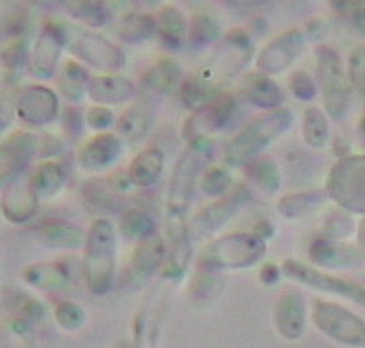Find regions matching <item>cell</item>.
Masks as SVG:
<instances>
[{
    "mask_svg": "<svg viewBox=\"0 0 365 348\" xmlns=\"http://www.w3.org/2000/svg\"><path fill=\"white\" fill-rule=\"evenodd\" d=\"M280 275H282V269L278 265H274V263H265V265L262 267V271H259V280H262L263 284H267V286H271V284H274L280 278Z\"/></svg>",
    "mask_w": 365,
    "mask_h": 348,
    "instance_id": "obj_51",
    "label": "cell"
},
{
    "mask_svg": "<svg viewBox=\"0 0 365 348\" xmlns=\"http://www.w3.org/2000/svg\"><path fill=\"white\" fill-rule=\"evenodd\" d=\"M2 59H4L6 66L19 68L25 63V59H27V46H25V42H14L11 46H8L4 49V53H2Z\"/></svg>",
    "mask_w": 365,
    "mask_h": 348,
    "instance_id": "obj_50",
    "label": "cell"
},
{
    "mask_svg": "<svg viewBox=\"0 0 365 348\" xmlns=\"http://www.w3.org/2000/svg\"><path fill=\"white\" fill-rule=\"evenodd\" d=\"M103 180H88V184L83 188V195L91 205L103 208H114L115 197L108 191L106 185L101 184Z\"/></svg>",
    "mask_w": 365,
    "mask_h": 348,
    "instance_id": "obj_46",
    "label": "cell"
},
{
    "mask_svg": "<svg viewBox=\"0 0 365 348\" xmlns=\"http://www.w3.org/2000/svg\"><path fill=\"white\" fill-rule=\"evenodd\" d=\"M224 282L220 272H210V271H197V277L191 282V295L197 301H207L216 297L220 290H222Z\"/></svg>",
    "mask_w": 365,
    "mask_h": 348,
    "instance_id": "obj_42",
    "label": "cell"
},
{
    "mask_svg": "<svg viewBox=\"0 0 365 348\" xmlns=\"http://www.w3.org/2000/svg\"><path fill=\"white\" fill-rule=\"evenodd\" d=\"M88 95L98 106L123 104L138 97V83L115 74L91 76L88 83Z\"/></svg>",
    "mask_w": 365,
    "mask_h": 348,
    "instance_id": "obj_20",
    "label": "cell"
},
{
    "mask_svg": "<svg viewBox=\"0 0 365 348\" xmlns=\"http://www.w3.org/2000/svg\"><path fill=\"white\" fill-rule=\"evenodd\" d=\"M303 136L311 148L326 146V142L329 140V121H327L326 112H322L317 106L305 110V114H303Z\"/></svg>",
    "mask_w": 365,
    "mask_h": 348,
    "instance_id": "obj_39",
    "label": "cell"
},
{
    "mask_svg": "<svg viewBox=\"0 0 365 348\" xmlns=\"http://www.w3.org/2000/svg\"><path fill=\"white\" fill-rule=\"evenodd\" d=\"M88 123L91 129L104 133L108 127H112L115 123L114 112L108 106H93L88 112Z\"/></svg>",
    "mask_w": 365,
    "mask_h": 348,
    "instance_id": "obj_47",
    "label": "cell"
},
{
    "mask_svg": "<svg viewBox=\"0 0 365 348\" xmlns=\"http://www.w3.org/2000/svg\"><path fill=\"white\" fill-rule=\"evenodd\" d=\"M65 44L61 40L55 25L46 27L40 33L38 40L34 44L33 53H31V72L38 78L53 76L55 68L59 65L61 53H63Z\"/></svg>",
    "mask_w": 365,
    "mask_h": 348,
    "instance_id": "obj_22",
    "label": "cell"
},
{
    "mask_svg": "<svg viewBox=\"0 0 365 348\" xmlns=\"http://www.w3.org/2000/svg\"><path fill=\"white\" fill-rule=\"evenodd\" d=\"M155 23H158V34L161 46L170 51L180 49L185 42H187V21H185L184 14L180 8H176L173 4L163 6L155 16Z\"/></svg>",
    "mask_w": 365,
    "mask_h": 348,
    "instance_id": "obj_24",
    "label": "cell"
},
{
    "mask_svg": "<svg viewBox=\"0 0 365 348\" xmlns=\"http://www.w3.org/2000/svg\"><path fill=\"white\" fill-rule=\"evenodd\" d=\"M305 300L297 290H284L274 303V326L284 339L295 341L305 332Z\"/></svg>",
    "mask_w": 365,
    "mask_h": 348,
    "instance_id": "obj_18",
    "label": "cell"
},
{
    "mask_svg": "<svg viewBox=\"0 0 365 348\" xmlns=\"http://www.w3.org/2000/svg\"><path fill=\"white\" fill-rule=\"evenodd\" d=\"M63 129L71 138H76L80 133H82V112L76 106H68V108L63 110Z\"/></svg>",
    "mask_w": 365,
    "mask_h": 348,
    "instance_id": "obj_49",
    "label": "cell"
},
{
    "mask_svg": "<svg viewBox=\"0 0 365 348\" xmlns=\"http://www.w3.org/2000/svg\"><path fill=\"white\" fill-rule=\"evenodd\" d=\"M180 76V65L176 61L159 59L155 65L150 66L142 74L140 82H138V93L155 98V101H161L167 93L175 89Z\"/></svg>",
    "mask_w": 365,
    "mask_h": 348,
    "instance_id": "obj_23",
    "label": "cell"
},
{
    "mask_svg": "<svg viewBox=\"0 0 365 348\" xmlns=\"http://www.w3.org/2000/svg\"><path fill=\"white\" fill-rule=\"evenodd\" d=\"M159 101L146 95H140L135 98V103L120 116L118 121V130L120 135L129 142H138L148 135V130L152 127L153 114Z\"/></svg>",
    "mask_w": 365,
    "mask_h": 348,
    "instance_id": "obj_21",
    "label": "cell"
},
{
    "mask_svg": "<svg viewBox=\"0 0 365 348\" xmlns=\"http://www.w3.org/2000/svg\"><path fill=\"white\" fill-rule=\"evenodd\" d=\"M280 269H282L284 277H288L294 282L305 284L312 290L339 295V297H344V300L354 301V303L365 307V286H361V284L335 277V275H329V272L320 271L317 267L305 265V263L295 260H284Z\"/></svg>",
    "mask_w": 365,
    "mask_h": 348,
    "instance_id": "obj_10",
    "label": "cell"
},
{
    "mask_svg": "<svg viewBox=\"0 0 365 348\" xmlns=\"http://www.w3.org/2000/svg\"><path fill=\"white\" fill-rule=\"evenodd\" d=\"M83 252V277L91 294H108L115 275L118 237L115 227L106 218H97L86 240Z\"/></svg>",
    "mask_w": 365,
    "mask_h": 348,
    "instance_id": "obj_4",
    "label": "cell"
},
{
    "mask_svg": "<svg viewBox=\"0 0 365 348\" xmlns=\"http://www.w3.org/2000/svg\"><path fill=\"white\" fill-rule=\"evenodd\" d=\"M305 48V33L301 29H286L267 42L256 55L257 71L265 76H273L286 71Z\"/></svg>",
    "mask_w": 365,
    "mask_h": 348,
    "instance_id": "obj_13",
    "label": "cell"
},
{
    "mask_svg": "<svg viewBox=\"0 0 365 348\" xmlns=\"http://www.w3.org/2000/svg\"><path fill=\"white\" fill-rule=\"evenodd\" d=\"M118 229H120L121 237L129 242H142L155 235V222L144 210L131 208L121 214Z\"/></svg>",
    "mask_w": 365,
    "mask_h": 348,
    "instance_id": "obj_34",
    "label": "cell"
},
{
    "mask_svg": "<svg viewBox=\"0 0 365 348\" xmlns=\"http://www.w3.org/2000/svg\"><path fill=\"white\" fill-rule=\"evenodd\" d=\"M55 316L65 329H76L86 320V312H83L82 307L78 303H72V301H63V303L57 304Z\"/></svg>",
    "mask_w": 365,
    "mask_h": 348,
    "instance_id": "obj_45",
    "label": "cell"
},
{
    "mask_svg": "<svg viewBox=\"0 0 365 348\" xmlns=\"http://www.w3.org/2000/svg\"><path fill=\"white\" fill-rule=\"evenodd\" d=\"M365 252L358 245H346L329 237H317L309 245V260L318 267L339 269V267H352L364 261Z\"/></svg>",
    "mask_w": 365,
    "mask_h": 348,
    "instance_id": "obj_17",
    "label": "cell"
},
{
    "mask_svg": "<svg viewBox=\"0 0 365 348\" xmlns=\"http://www.w3.org/2000/svg\"><path fill=\"white\" fill-rule=\"evenodd\" d=\"M324 190L339 208L365 216V153L339 159L327 173Z\"/></svg>",
    "mask_w": 365,
    "mask_h": 348,
    "instance_id": "obj_8",
    "label": "cell"
},
{
    "mask_svg": "<svg viewBox=\"0 0 365 348\" xmlns=\"http://www.w3.org/2000/svg\"><path fill=\"white\" fill-rule=\"evenodd\" d=\"M65 8L72 17L86 23L88 27L101 29L110 21V10L101 0H71Z\"/></svg>",
    "mask_w": 365,
    "mask_h": 348,
    "instance_id": "obj_37",
    "label": "cell"
},
{
    "mask_svg": "<svg viewBox=\"0 0 365 348\" xmlns=\"http://www.w3.org/2000/svg\"><path fill=\"white\" fill-rule=\"evenodd\" d=\"M155 31H158L155 16L146 14V11H137V14H129L125 19H121L118 34H120L121 42L140 44L144 40L152 39Z\"/></svg>",
    "mask_w": 365,
    "mask_h": 348,
    "instance_id": "obj_33",
    "label": "cell"
},
{
    "mask_svg": "<svg viewBox=\"0 0 365 348\" xmlns=\"http://www.w3.org/2000/svg\"><path fill=\"white\" fill-rule=\"evenodd\" d=\"M327 199L326 190H307L297 193H288L278 199L277 208L284 218H299L312 213Z\"/></svg>",
    "mask_w": 365,
    "mask_h": 348,
    "instance_id": "obj_31",
    "label": "cell"
},
{
    "mask_svg": "<svg viewBox=\"0 0 365 348\" xmlns=\"http://www.w3.org/2000/svg\"><path fill=\"white\" fill-rule=\"evenodd\" d=\"M349 82L365 98V46L352 51L349 59Z\"/></svg>",
    "mask_w": 365,
    "mask_h": 348,
    "instance_id": "obj_44",
    "label": "cell"
},
{
    "mask_svg": "<svg viewBox=\"0 0 365 348\" xmlns=\"http://www.w3.org/2000/svg\"><path fill=\"white\" fill-rule=\"evenodd\" d=\"M167 256V242L161 235H152L150 239L138 242L131 257V269L137 277H150L163 269Z\"/></svg>",
    "mask_w": 365,
    "mask_h": 348,
    "instance_id": "obj_27",
    "label": "cell"
},
{
    "mask_svg": "<svg viewBox=\"0 0 365 348\" xmlns=\"http://www.w3.org/2000/svg\"><path fill=\"white\" fill-rule=\"evenodd\" d=\"M317 57V83L322 93V103L326 114L335 121L346 118L350 106V82L349 72L344 71L343 59L337 49L326 44L314 46Z\"/></svg>",
    "mask_w": 365,
    "mask_h": 348,
    "instance_id": "obj_6",
    "label": "cell"
},
{
    "mask_svg": "<svg viewBox=\"0 0 365 348\" xmlns=\"http://www.w3.org/2000/svg\"><path fill=\"white\" fill-rule=\"evenodd\" d=\"M6 123H8V120H6V118H4V116H2V114H0V130H2V129H4V127H6Z\"/></svg>",
    "mask_w": 365,
    "mask_h": 348,
    "instance_id": "obj_54",
    "label": "cell"
},
{
    "mask_svg": "<svg viewBox=\"0 0 365 348\" xmlns=\"http://www.w3.org/2000/svg\"><path fill=\"white\" fill-rule=\"evenodd\" d=\"M356 130H358V138H360V142L365 146V112L361 114L360 121H358V127H356Z\"/></svg>",
    "mask_w": 365,
    "mask_h": 348,
    "instance_id": "obj_53",
    "label": "cell"
},
{
    "mask_svg": "<svg viewBox=\"0 0 365 348\" xmlns=\"http://www.w3.org/2000/svg\"><path fill=\"white\" fill-rule=\"evenodd\" d=\"M254 46L250 36L242 29H235L222 42L214 48L199 71L184 80L182 83V101L187 108L197 110L202 104L218 97L220 89H224L237 74L245 71L248 61L252 59Z\"/></svg>",
    "mask_w": 365,
    "mask_h": 348,
    "instance_id": "obj_1",
    "label": "cell"
},
{
    "mask_svg": "<svg viewBox=\"0 0 365 348\" xmlns=\"http://www.w3.org/2000/svg\"><path fill=\"white\" fill-rule=\"evenodd\" d=\"M53 25L65 44V48L74 57L88 63L93 68L112 72L125 65L123 49L115 46L114 42H110L106 36L98 34L97 31L82 29L66 21L53 23Z\"/></svg>",
    "mask_w": 365,
    "mask_h": 348,
    "instance_id": "obj_7",
    "label": "cell"
},
{
    "mask_svg": "<svg viewBox=\"0 0 365 348\" xmlns=\"http://www.w3.org/2000/svg\"><path fill=\"white\" fill-rule=\"evenodd\" d=\"M59 114V98L44 86L23 89L17 98V116L31 126H46Z\"/></svg>",
    "mask_w": 365,
    "mask_h": 348,
    "instance_id": "obj_15",
    "label": "cell"
},
{
    "mask_svg": "<svg viewBox=\"0 0 365 348\" xmlns=\"http://www.w3.org/2000/svg\"><path fill=\"white\" fill-rule=\"evenodd\" d=\"M36 152V140L27 130H16L0 142V190L16 184Z\"/></svg>",
    "mask_w": 365,
    "mask_h": 348,
    "instance_id": "obj_14",
    "label": "cell"
},
{
    "mask_svg": "<svg viewBox=\"0 0 365 348\" xmlns=\"http://www.w3.org/2000/svg\"><path fill=\"white\" fill-rule=\"evenodd\" d=\"M36 203L38 199L34 197L33 190L29 182L21 184V182H16L11 184L8 190H6L4 197H2V213L4 216L14 223H23L27 222L29 218L33 216L34 210H36Z\"/></svg>",
    "mask_w": 365,
    "mask_h": 348,
    "instance_id": "obj_28",
    "label": "cell"
},
{
    "mask_svg": "<svg viewBox=\"0 0 365 348\" xmlns=\"http://www.w3.org/2000/svg\"><path fill=\"white\" fill-rule=\"evenodd\" d=\"M349 6V4H346ZM346 17V25H349L350 33L356 36H365V4H350L349 11L344 14Z\"/></svg>",
    "mask_w": 365,
    "mask_h": 348,
    "instance_id": "obj_48",
    "label": "cell"
},
{
    "mask_svg": "<svg viewBox=\"0 0 365 348\" xmlns=\"http://www.w3.org/2000/svg\"><path fill=\"white\" fill-rule=\"evenodd\" d=\"M267 252V242L256 231H233L208 242L197 257V271H233L256 265Z\"/></svg>",
    "mask_w": 365,
    "mask_h": 348,
    "instance_id": "obj_3",
    "label": "cell"
},
{
    "mask_svg": "<svg viewBox=\"0 0 365 348\" xmlns=\"http://www.w3.org/2000/svg\"><path fill=\"white\" fill-rule=\"evenodd\" d=\"M245 173L267 195H274L280 188V173L277 169V163L267 155H262L246 165Z\"/></svg>",
    "mask_w": 365,
    "mask_h": 348,
    "instance_id": "obj_35",
    "label": "cell"
},
{
    "mask_svg": "<svg viewBox=\"0 0 365 348\" xmlns=\"http://www.w3.org/2000/svg\"><path fill=\"white\" fill-rule=\"evenodd\" d=\"M311 316L324 335L346 347H365V320L341 303L327 300L312 301Z\"/></svg>",
    "mask_w": 365,
    "mask_h": 348,
    "instance_id": "obj_9",
    "label": "cell"
},
{
    "mask_svg": "<svg viewBox=\"0 0 365 348\" xmlns=\"http://www.w3.org/2000/svg\"><path fill=\"white\" fill-rule=\"evenodd\" d=\"M123 150V142L118 135L112 133H98L89 138L78 153V161L83 170L98 173L112 167L118 161Z\"/></svg>",
    "mask_w": 365,
    "mask_h": 348,
    "instance_id": "obj_19",
    "label": "cell"
},
{
    "mask_svg": "<svg viewBox=\"0 0 365 348\" xmlns=\"http://www.w3.org/2000/svg\"><path fill=\"white\" fill-rule=\"evenodd\" d=\"M289 89L299 101H312L318 93L317 78H312L307 71H295L289 78Z\"/></svg>",
    "mask_w": 365,
    "mask_h": 348,
    "instance_id": "obj_43",
    "label": "cell"
},
{
    "mask_svg": "<svg viewBox=\"0 0 365 348\" xmlns=\"http://www.w3.org/2000/svg\"><path fill=\"white\" fill-rule=\"evenodd\" d=\"M40 239L49 248H61V250H76L80 246H86L88 235L74 223L68 222H49L40 227Z\"/></svg>",
    "mask_w": 365,
    "mask_h": 348,
    "instance_id": "obj_29",
    "label": "cell"
},
{
    "mask_svg": "<svg viewBox=\"0 0 365 348\" xmlns=\"http://www.w3.org/2000/svg\"><path fill=\"white\" fill-rule=\"evenodd\" d=\"M324 227H326V237L343 240L354 231V220H352V214L343 210V208H337V210H329V214L324 220Z\"/></svg>",
    "mask_w": 365,
    "mask_h": 348,
    "instance_id": "obj_41",
    "label": "cell"
},
{
    "mask_svg": "<svg viewBox=\"0 0 365 348\" xmlns=\"http://www.w3.org/2000/svg\"><path fill=\"white\" fill-rule=\"evenodd\" d=\"M29 185L36 199H49L65 185V170L53 161L38 165L29 178Z\"/></svg>",
    "mask_w": 365,
    "mask_h": 348,
    "instance_id": "obj_30",
    "label": "cell"
},
{
    "mask_svg": "<svg viewBox=\"0 0 365 348\" xmlns=\"http://www.w3.org/2000/svg\"><path fill=\"white\" fill-rule=\"evenodd\" d=\"M235 108H237V101L233 95L220 93L218 97H214L212 101L202 104L201 108L191 112L190 118L182 126V136L187 142L210 138V135L227 126Z\"/></svg>",
    "mask_w": 365,
    "mask_h": 348,
    "instance_id": "obj_11",
    "label": "cell"
},
{
    "mask_svg": "<svg viewBox=\"0 0 365 348\" xmlns=\"http://www.w3.org/2000/svg\"><path fill=\"white\" fill-rule=\"evenodd\" d=\"M294 123V114L288 108H277L257 116L237 133L225 146V163L231 167H246L254 159L262 158V152L269 144H273L280 135Z\"/></svg>",
    "mask_w": 365,
    "mask_h": 348,
    "instance_id": "obj_2",
    "label": "cell"
},
{
    "mask_svg": "<svg viewBox=\"0 0 365 348\" xmlns=\"http://www.w3.org/2000/svg\"><path fill=\"white\" fill-rule=\"evenodd\" d=\"M89 80V72L78 61H66L61 71L59 87L68 101H80L88 93Z\"/></svg>",
    "mask_w": 365,
    "mask_h": 348,
    "instance_id": "obj_36",
    "label": "cell"
},
{
    "mask_svg": "<svg viewBox=\"0 0 365 348\" xmlns=\"http://www.w3.org/2000/svg\"><path fill=\"white\" fill-rule=\"evenodd\" d=\"M190 227H185L184 220H169L167 223V256H165V278H180L190 265L193 246H191Z\"/></svg>",
    "mask_w": 365,
    "mask_h": 348,
    "instance_id": "obj_16",
    "label": "cell"
},
{
    "mask_svg": "<svg viewBox=\"0 0 365 348\" xmlns=\"http://www.w3.org/2000/svg\"><path fill=\"white\" fill-rule=\"evenodd\" d=\"M220 36L218 21L208 14H197L191 17L190 27H187V44L193 49L207 48L214 44Z\"/></svg>",
    "mask_w": 365,
    "mask_h": 348,
    "instance_id": "obj_38",
    "label": "cell"
},
{
    "mask_svg": "<svg viewBox=\"0 0 365 348\" xmlns=\"http://www.w3.org/2000/svg\"><path fill=\"white\" fill-rule=\"evenodd\" d=\"M356 242H358V248L365 252V216L356 225Z\"/></svg>",
    "mask_w": 365,
    "mask_h": 348,
    "instance_id": "obj_52",
    "label": "cell"
},
{
    "mask_svg": "<svg viewBox=\"0 0 365 348\" xmlns=\"http://www.w3.org/2000/svg\"><path fill=\"white\" fill-rule=\"evenodd\" d=\"M252 195L246 185H237L233 190L220 197L205 208H201L191 220V239H205L220 229L225 222H229L246 203L250 201Z\"/></svg>",
    "mask_w": 365,
    "mask_h": 348,
    "instance_id": "obj_12",
    "label": "cell"
},
{
    "mask_svg": "<svg viewBox=\"0 0 365 348\" xmlns=\"http://www.w3.org/2000/svg\"><path fill=\"white\" fill-rule=\"evenodd\" d=\"M245 98L252 106L263 108L271 112V110L282 108L286 95H284L282 87L278 86L271 76L265 74H250L245 82Z\"/></svg>",
    "mask_w": 365,
    "mask_h": 348,
    "instance_id": "obj_25",
    "label": "cell"
},
{
    "mask_svg": "<svg viewBox=\"0 0 365 348\" xmlns=\"http://www.w3.org/2000/svg\"><path fill=\"white\" fill-rule=\"evenodd\" d=\"M231 173L225 167H208L202 173L201 191L208 197H224L231 188Z\"/></svg>",
    "mask_w": 365,
    "mask_h": 348,
    "instance_id": "obj_40",
    "label": "cell"
},
{
    "mask_svg": "<svg viewBox=\"0 0 365 348\" xmlns=\"http://www.w3.org/2000/svg\"><path fill=\"white\" fill-rule=\"evenodd\" d=\"M25 280L40 290H63L68 284V271L61 263H36L25 271Z\"/></svg>",
    "mask_w": 365,
    "mask_h": 348,
    "instance_id": "obj_32",
    "label": "cell"
},
{
    "mask_svg": "<svg viewBox=\"0 0 365 348\" xmlns=\"http://www.w3.org/2000/svg\"><path fill=\"white\" fill-rule=\"evenodd\" d=\"M165 155L159 148H146L127 167V180L137 188H150L163 173Z\"/></svg>",
    "mask_w": 365,
    "mask_h": 348,
    "instance_id": "obj_26",
    "label": "cell"
},
{
    "mask_svg": "<svg viewBox=\"0 0 365 348\" xmlns=\"http://www.w3.org/2000/svg\"><path fill=\"white\" fill-rule=\"evenodd\" d=\"M214 155V144L210 138L187 142L184 152L175 163L167 190V213L169 220H184L195 193L197 178L205 170Z\"/></svg>",
    "mask_w": 365,
    "mask_h": 348,
    "instance_id": "obj_5",
    "label": "cell"
}]
</instances>
